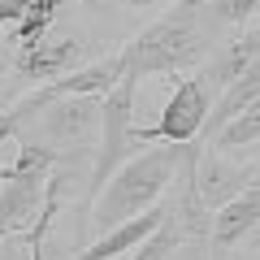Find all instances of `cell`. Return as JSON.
<instances>
[{"instance_id": "cell-1", "label": "cell", "mask_w": 260, "mask_h": 260, "mask_svg": "<svg viewBox=\"0 0 260 260\" xmlns=\"http://www.w3.org/2000/svg\"><path fill=\"white\" fill-rule=\"evenodd\" d=\"M230 30L217 26L213 9H208V0H174L148 30L130 39L121 48V74L130 78H178V74H191L200 65L208 61L221 39Z\"/></svg>"}, {"instance_id": "cell-2", "label": "cell", "mask_w": 260, "mask_h": 260, "mask_svg": "<svg viewBox=\"0 0 260 260\" xmlns=\"http://www.w3.org/2000/svg\"><path fill=\"white\" fill-rule=\"evenodd\" d=\"M191 148H195V139L191 143H152L148 152L130 156L91 200L95 234H104V230H113V225L130 221V217L148 213L152 204H160L169 195V186H174L178 169L186 165Z\"/></svg>"}, {"instance_id": "cell-3", "label": "cell", "mask_w": 260, "mask_h": 260, "mask_svg": "<svg viewBox=\"0 0 260 260\" xmlns=\"http://www.w3.org/2000/svg\"><path fill=\"white\" fill-rule=\"evenodd\" d=\"M35 126L39 143L56 152V160H74L83 165L87 148L100 135V95H44L35 87Z\"/></svg>"}, {"instance_id": "cell-4", "label": "cell", "mask_w": 260, "mask_h": 260, "mask_svg": "<svg viewBox=\"0 0 260 260\" xmlns=\"http://www.w3.org/2000/svg\"><path fill=\"white\" fill-rule=\"evenodd\" d=\"M135 95H139V78L121 74L117 87L100 100V152H95L91 178H87V195H91V200H95V191L130 160V152H135V143H139L135 139Z\"/></svg>"}, {"instance_id": "cell-5", "label": "cell", "mask_w": 260, "mask_h": 260, "mask_svg": "<svg viewBox=\"0 0 260 260\" xmlns=\"http://www.w3.org/2000/svg\"><path fill=\"white\" fill-rule=\"evenodd\" d=\"M169 83H174V95L160 109V121L156 126H135L139 143H191V139H200V130H204L208 113H213L217 91L208 87V78L200 70L178 74Z\"/></svg>"}, {"instance_id": "cell-6", "label": "cell", "mask_w": 260, "mask_h": 260, "mask_svg": "<svg viewBox=\"0 0 260 260\" xmlns=\"http://www.w3.org/2000/svg\"><path fill=\"white\" fill-rule=\"evenodd\" d=\"M260 178V152H221L208 143V152L195 156V195L204 200V208H221L225 200H234L239 191H247Z\"/></svg>"}, {"instance_id": "cell-7", "label": "cell", "mask_w": 260, "mask_h": 260, "mask_svg": "<svg viewBox=\"0 0 260 260\" xmlns=\"http://www.w3.org/2000/svg\"><path fill=\"white\" fill-rule=\"evenodd\" d=\"M260 247V178L239 191L234 200H225L213 213V234H208V247L213 256H225L234 247Z\"/></svg>"}, {"instance_id": "cell-8", "label": "cell", "mask_w": 260, "mask_h": 260, "mask_svg": "<svg viewBox=\"0 0 260 260\" xmlns=\"http://www.w3.org/2000/svg\"><path fill=\"white\" fill-rule=\"evenodd\" d=\"M83 56H87L83 39H61V44H44V39H39V44H30V48L18 52V65H13V70H18L26 83H52V78L78 70Z\"/></svg>"}, {"instance_id": "cell-9", "label": "cell", "mask_w": 260, "mask_h": 260, "mask_svg": "<svg viewBox=\"0 0 260 260\" xmlns=\"http://www.w3.org/2000/svg\"><path fill=\"white\" fill-rule=\"evenodd\" d=\"M117 78H121V52H113V56L91 61V65H78V70L52 78V83H39V91L44 95H100L104 100L117 87Z\"/></svg>"}, {"instance_id": "cell-10", "label": "cell", "mask_w": 260, "mask_h": 260, "mask_svg": "<svg viewBox=\"0 0 260 260\" xmlns=\"http://www.w3.org/2000/svg\"><path fill=\"white\" fill-rule=\"evenodd\" d=\"M208 143L221 148V152H260V95L239 113V117L225 121Z\"/></svg>"}, {"instance_id": "cell-11", "label": "cell", "mask_w": 260, "mask_h": 260, "mask_svg": "<svg viewBox=\"0 0 260 260\" xmlns=\"http://www.w3.org/2000/svg\"><path fill=\"white\" fill-rule=\"evenodd\" d=\"M182 243H186V239H182V230H178V225L165 217V221H160L156 230H152L148 239L139 243V247L130 251L126 260H174V251L182 247Z\"/></svg>"}, {"instance_id": "cell-12", "label": "cell", "mask_w": 260, "mask_h": 260, "mask_svg": "<svg viewBox=\"0 0 260 260\" xmlns=\"http://www.w3.org/2000/svg\"><path fill=\"white\" fill-rule=\"evenodd\" d=\"M56 9H61V0H30V9L22 13V22H18V44L22 48L39 44L44 30H48V22L56 18Z\"/></svg>"}, {"instance_id": "cell-13", "label": "cell", "mask_w": 260, "mask_h": 260, "mask_svg": "<svg viewBox=\"0 0 260 260\" xmlns=\"http://www.w3.org/2000/svg\"><path fill=\"white\" fill-rule=\"evenodd\" d=\"M208 9L221 30H243L260 18V0H208Z\"/></svg>"}, {"instance_id": "cell-14", "label": "cell", "mask_w": 260, "mask_h": 260, "mask_svg": "<svg viewBox=\"0 0 260 260\" xmlns=\"http://www.w3.org/2000/svg\"><path fill=\"white\" fill-rule=\"evenodd\" d=\"M26 9H30V0H0V26L5 22H22Z\"/></svg>"}, {"instance_id": "cell-15", "label": "cell", "mask_w": 260, "mask_h": 260, "mask_svg": "<svg viewBox=\"0 0 260 260\" xmlns=\"http://www.w3.org/2000/svg\"><path fill=\"white\" fill-rule=\"evenodd\" d=\"M117 5L130 13H143V9H156V5H174V0H117Z\"/></svg>"}]
</instances>
